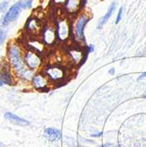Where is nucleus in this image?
I'll return each instance as SVG.
<instances>
[{
	"mask_svg": "<svg viewBox=\"0 0 146 147\" xmlns=\"http://www.w3.org/2000/svg\"><path fill=\"white\" fill-rule=\"evenodd\" d=\"M11 54V61L14 67L15 71L18 72L19 76L25 79H33V71L26 68V63H24L23 60L21 59L20 49L17 47H11L10 50Z\"/></svg>",
	"mask_w": 146,
	"mask_h": 147,
	"instance_id": "1",
	"label": "nucleus"
},
{
	"mask_svg": "<svg viewBox=\"0 0 146 147\" xmlns=\"http://www.w3.org/2000/svg\"><path fill=\"white\" fill-rule=\"evenodd\" d=\"M57 38L61 42H66L69 40L71 32V26L69 20L66 18H61L57 22Z\"/></svg>",
	"mask_w": 146,
	"mask_h": 147,
	"instance_id": "2",
	"label": "nucleus"
},
{
	"mask_svg": "<svg viewBox=\"0 0 146 147\" xmlns=\"http://www.w3.org/2000/svg\"><path fill=\"white\" fill-rule=\"evenodd\" d=\"M90 17L86 13H82L78 16V18L76 20V25L74 26L73 33L76 40L77 41H83L84 40V29L85 26L89 21Z\"/></svg>",
	"mask_w": 146,
	"mask_h": 147,
	"instance_id": "3",
	"label": "nucleus"
},
{
	"mask_svg": "<svg viewBox=\"0 0 146 147\" xmlns=\"http://www.w3.org/2000/svg\"><path fill=\"white\" fill-rule=\"evenodd\" d=\"M25 63L30 69H37L42 64L41 57L34 49H28L25 55Z\"/></svg>",
	"mask_w": 146,
	"mask_h": 147,
	"instance_id": "4",
	"label": "nucleus"
},
{
	"mask_svg": "<svg viewBox=\"0 0 146 147\" xmlns=\"http://www.w3.org/2000/svg\"><path fill=\"white\" fill-rule=\"evenodd\" d=\"M67 55L71 62L75 65L81 64L84 62V58L85 57L84 53V49L79 47L70 48L69 50L67 51Z\"/></svg>",
	"mask_w": 146,
	"mask_h": 147,
	"instance_id": "5",
	"label": "nucleus"
},
{
	"mask_svg": "<svg viewBox=\"0 0 146 147\" xmlns=\"http://www.w3.org/2000/svg\"><path fill=\"white\" fill-rule=\"evenodd\" d=\"M46 75L50 80H52V81L57 82L63 79L65 76V71L62 67H60V66L53 65L46 70Z\"/></svg>",
	"mask_w": 146,
	"mask_h": 147,
	"instance_id": "6",
	"label": "nucleus"
},
{
	"mask_svg": "<svg viewBox=\"0 0 146 147\" xmlns=\"http://www.w3.org/2000/svg\"><path fill=\"white\" fill-rule=\"evenodd\" d=\"M22 8H23L22 2H19V3H17V4H15L14 5H13L8 11V12L6 13V14L5 15V17L3 19V25H7L10 22L15 20L19 17Z\"/></svg>",
	"mask_w": 146,
	"mask_h": 147,
	"instance_id": "7",
	"label": "nucleus"
},
{
	"mask_svg": "<svg viewBox=\"0 0 146 147\" xmlns=\"http://www.w3.org/2000/svg\"><path fill=\"white\" fill-rule=\"evenodd\" d=\"M83 0H67L64 4V11L67 14L74 15L80 11Z\"/></svg>",
	"mask_w": 146,
	"mask_h": 147,
	"instance_id": "8",
	"label": "nucleus"
},
{
	"mask_svg": "<svg viewBox=\"0 0 146 147\" xmlns=\"http://www.w3.org/2000/svg\"><path fill=\"white\" fill-rule=\"evenodd\" d=\"M57 37V31L55 26H48L43 32V40L47 45H52L56 42Z\"/></svg>",
	"mask_w": 146,
	"mask_h": 147,
	"instance_id": "9",
	"label": "nucleus"
},
{
	"mask_svg": "<svg viewBox=\"0 0 146 147\" xmlns=\"http://www.w3.org/2000/svg\"><path fill=\"white\" fill-rule=\"evenodd\" d=\"M42 28V26L41 25V22L36 19L29 20L28 22V25H26V29H28V33H30L34 36H36L41 33Z\"/></svg>",
	"mask_w": 146,
	"mask_h": 147,
	"instance_id": "10",
	"label": "nucleus"
},
{
	"mask_svg": "<svg viewBox=\"0 0 146 147\" xmlns=\"http://www.w3.org/2000/svg\"><path fill=\"white\" fill-rule=\"evenodd\" d=\"M5 118L7 120V121H9L10 123L15 124V125H19V126H26L28 125L29 123L26 121V120L16 115L15 114L13 113H11V112H7L5 114Z\"/></svg>",
	"mask_w": 146,
	"mask_h": 147,
	"instance_id": "11",
	"label": "nucleus"
},
{
	"mask_svg": "<svg viewBox=\"0 0 146 147\" xmlns=\"http://www.w3.org/2000/svg\"><path fill=\"white\" fill-rule=\"evenodd\" d=\"M45 136L50 142L57 141L62 138V133L59 129L54 128H48L45 129Z\"/></svg>",
	"mask_w": 146,
	"mask_h": 147,
	"instance_id": "12",
	"label": "nucleus"
},
{
	"mask_svg": "<svg viewBox=\"0 0 146 147\" xmlns=\"http://www.w3.org/2000/svg\"><path fill=\"white\" fill-rule=\"evenodd\" d=\"M33 83H34V86L37 89L42 90L48 85V79L45 77H43L42 75H38V76L34 77V78H33Z\"/></svg>",
	"mask_w": 146,
	"mask_h": 147,
	"instance_id": "13",
	"label": "nucleus"
},
{
	"mask_svg": "<svg viewBox=\"0 0 146 147\" xmlns=\"http://www.w3.org/2000/svg\"><path fill=\"white\" fill-rule=\"evenodd\" d=\"M115 7H116V4L114 2V3H112L111 5H110V6H109V8H108V12L106 13V15L100 20V23H99V29H100L102 26H103V25L104 24H106L107 23V21L109 20V18L111 17V15L113 14V12H114V11L115 10Z\"/></svg>",
	"mask_w": 146,
	"mask_h": 147,
	"instance_id": "14",
	"label": "nucleus"
},
{
	"mask_svg": "<svg viewBox=\"0 0 146 147\" xmlns=\"http://www.w3.org/2000/svg\"><path fill=\"white\" fill-rule=\"evenodd\" d=\"M32 49L34 50H35L36 52H42L45 49L44 44L42 42H39V41H34L32 42Z\"/></svg>",
	"mask_w": 146,
	"mask_h": 147,
	"instance_id": "15",
	"label": "nucleus"
},
{
	"mask_svg": "<svg viewBox=\"0 0 146 147\" xmlns=\"http://www.w3.org/2000/svg\"><path fill=\"white\" fill-rule=\"evenodd\" d=\"M5 37H6V31L4 29H0V45L5 42Z\"/></svg>",
	"mask_w": 146,
	"mask_h": 147,
	"instance_id": "16",
	"label": "nucleus"
},
{
	"mask_svg": "<svg viewBox=\"0 0 146 147\" xmlns=\"http://www.w3.org/2000/svg\"><path fill=\"white\" fill-rule=\"evenodd\" d=\"M122 12H123V8H121L120 10H119V12H118V14H117L115 24H118L119 22L121 21V20H122Z\"/></svg>",
	"mask_w": 146,
	"mask_h": 147,
	"instance_id": "17",
	"label": "nucleus"
},
{
	"mask_svg": "<svg viewBox=\"0 0 146 147\" xmlns=\"http://www.w3.org/2000/svg\"><path fill=\"white\" fill-rule=\"evenodd\" d=\"M32 2H33V0H26L24 3L22 2L23 8H29V7H31Z\"/></svg>",
	"mask_w": 146,
	"mask_h": 147,
	"instance_id": "18",
	"label": "nucleus"
},
{
	"mask_svg": "<svg viewBox=\"0 0 146 147\" xmlns=\"http://www.w3.org/2000/svg\"><path fill=\"white\" fill-rule=\"evenodd\" d=\"M8 7V3L7 2H3L1 5H0V11L1 12H4Z\"/></svg>",
	"mask_w": 146,
	"mask_h": 147,
	"instance_id": "19",
	"label": "nucleus"
},
{
	"mask_svg": "<svg viewBox=\"0 0 146 147\" xmlns=\"http://www.w3.org/2000/svg\"><path fill=\"white\" fill-rule=\"evenodd\" d=\"M94 46L92 45V44H90L87 47V52L88 53H92V52H94Z\"/></svg>",
	"mask_w": 146,
	"mask_h": 147,
	"instance_id": "20",
	"label": "nucleus"
},
{
	"mask_svg": "<svg viewBox=\"0 0 146 147\" xmlns=\"http://www.w3.org/2000/svg\"><path fill=\"white\" fill-rule=\"evenodd\" d=\"M66 1H67V0H54V2L57 5H63L65 4Z\"/></svg>",
	"mask_w": 146,
	"mask_h": 147,
	"instance_id": "21",
	"label": "nucleus"
},
{
	"mask_svg": "<svg viewBox=\"0 0 146 147\" xmlns=\"http://www.w3.org/2000/svg\"><path fill=\"white\" fill-rule=\"evenodd\" d=\"M145 77H146V72L143 73V74L138 78V79H137V80H141V79H143V78H145Z\"/></svg>",
	"mask_w": 146,
	"mask_h": 147,
	"instance_id": "22",
	"label": "nucleus"
},
{
	"mask_svg": "<svg viewBox=\"0 0 146 147\" xmlns=\"http://www.w3.org/2000/svg\"><path fill=\"white\" fill-rule=\"evenodd\" d=\"M102 147H115L114 144H105L104 146H102Z\"/></svg>",
	"mask_w": 146,
	"mask_h": 147,
	"instance_id": "23",
	"label": "nucleus"
},
{
	"mask_svg": "<svg viewBox=\"0 0 146 147\" xmlns=\"http://www.w3.org/2000/svg\"><path fill=\"white\" fill-rule=\"evenodd\" d=\"M109 74H111V75H114V68H111L109 70Z\"/></svg>",
	"mask_w": 146,
	"mask_h": 147,
	"instance_id": "24",
	"label": "nucleus"
},
{
	"mask_svg": "<svg viewBox=\"0 0 146 147\" xmlns=\"http://www.w3.org/2000/svg\"><path fill=\"white\" fill-rule=\"evenodd\" d=\"M101 134H102V133H98V134H94L92 136H94V137H100Z\"/></svg>",
	"mask_w": 146,
	"mask_h": 147,
	"instance_id": "25",
	"label": "nucleus"
},
{
	"mask_svg": "<svg viewBox=\"0 0 146 147\" xmlns=\"http://www.w3.org/2000/svg\"><path fill=\"white\" fill-rule=\"evenodd\" d=\"M144 54H145V55H146V48H145V49H144V51H143V53H142V55H144Z\"/></svg>",
	"mask_w": 146,
	"mask_h": 147,
	"instance_id": "26",
	"label": "nucleus"
},
{
	"mask_svg": "<svg viewBox=\"0 0 146 147\" xmlns=\"http://www.w3.org/2000/svg\"><path fill=\"white\" fill-rule=\"evenodd\" d=\"M3 86V82L1 81V80H0V86Z\"/></svg>",
	"mask_w": 146,
	"mask_h": 147,
	"instance_id": "27",
	"label": "nucleus"
},
{
	"mask_svg": "<svg viewBox=\"0 0 146 147\" xmlns=\"http://www.w3.org/2000/svg\"><path fill=\"white\" fill-rule=\"evenodd\" d=\"M0 147H3V144L2 143H0Z\"/></svg>",
	"mask_w": 146,
	"mask_h": 147,
	"instance_id": "28",
	"label": "nucleus"
},
{
	"mask_svg": "<svg viewBox=\"0 0 146 147\" xmlns=\"http://www.w3.org/2000/svg\"><path fill=\"white\" fill-rule=\"evenodd\" d=\"M144 97L146 98V92H145V94H144Z\"/></svg>",
	"mask_w": 146,
	"mask_h": 147,
	"instance_id": "29",
	"label": "nucleus"
}]
</instances>
